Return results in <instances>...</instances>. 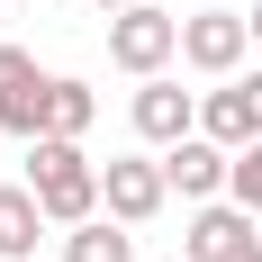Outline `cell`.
Segmentation results:
<instances>
[{
    "label": "cell",
    "mask_w": 262,
    "mask_h": 262,
    "mask_svg": "<svg viewBox=\"0 0 262 262\" xmlns=\"http://www.w3.org/2000/svg\"><path fill=\"white\" fill-rule=\"evenodd\" d=\"M27 190L46 199L54 226L100 217V163L81 154V136H36V145H27Z\"/></svg>",
    "instance_id": "obj_1"
},
{
    "label": "cell",
    "mask_w": 262,
    "mask_h": 262,
    "mask_svg": "<svg viewBox=\"0 0 262 262\" xmlns=\"http://www.w3.org/2000/svg\"><path fill=\"white\" fill-rule=\"evenodd\" d=\"M172 54H181V18H172V9L136 0V9H118V18H108V63H118V73L154 81L163 63H172Z\"/></svg>",
    "instance_id": "obj_2"
},
{
    "label": "cell",
    "mask_w": 262,
    "mask_h": 262,
    "mask_svg": "<svg viewBox=\"0 0 262 262\" xmlns=\"http://www.w3.org/2000/svg\"><path fill=\"white\" fill-rule=\"evenodd\" d=\"M46 108H54V81L36 73V54L27 46H0V127L9 136H46Z\"/></svg>",
    "instance_id": "obj_3"
},
{
    "label": "cell",
    "mask_w": 262,
    "mask_h": 262,
    "mask_svg": "<svg viewBox=\"0 0 262 262\" xmlns=\"http://www.w3.org/2000/svg\"><path fill=\"white\" fill-rule=\"evenodd\" d=\"M244 46H253V18H235V9H199V18H181V63L208 73V81L235 73Z\"/></svg>",
    "instance_id": "obj_4"
},
{
    "label": "cell",
    "mask_w": 262,
    "mask_h": 262,
    "mask_svg": "<svg viewBox=\"0 0 262 262\" xmlns=\"http://www.w3.org/2000/svg\"><path fill=\"white\" fill-rule=\"evenodd\" d=\"M163 199H172L163 163H145V154H118V163H100V208L118 217V226H145Z\"/></svg>",
    "instance_id": "obj_5"
},
{
    "label": "cell",
    "mask_w": 262,
    "mask_h": 262,
    "mask_svg": "<svg viewBox=\"0 0 262 262\" xmlns=\"http://www.w3.org/2000/svg\"><path fill=\"white\" fill-rule=\"evenodd\" d=\"M235 172V145H217V136H181V145H163V181L181 190V199H217Z\"/></svg>",
    "instance_id": "obj_6"
},
{
    "label": "cell",
    "mask_w": 262,
    "mask_h": 262,
    "mask_svg": "<svg viewBox=\"0 0 262 262\" xmlns=\"http://www.w3.org/2000/svg\"><path fill=\"white\" fill-rule=\"evenodd\" d=\"M199 136H217V145H253V136H262V73H253V81L226 73V91L199 100Z\"/></svg>",
    "instance_id": "obj_7"
},
{
    "label": "cell",
    "mask_w": 262,
    "mask_h": 262,
    "mask_svg": "<svg viewBox=\"0 0 262 262\" xmlns=\"http://www.w3.org/2000/svg\"><path fill=\"white\" fill-rule=\"evenodd\" d=\"M136 136H145V145H181V136H199V100H190L181 81H145V91H136Z\"/></svg>",
    "instance_id": "obj_8"
},
{
    "label": "cell",
    "mask_w": 262,
    "mask_h": 262,
    "mask_svg": "<svg viewBox=\"0 0 262 262\" xmlns=\"http://www.w3.org/2000/svg\"><path fill=\"white\" fill-rule=\"evenodd\" d=\"M46 226H54V217H46L36 190H27V181H0V262H27Z\"/></svg>",
    "instance_id": "obj_9"
},
{
    "label": "cell",
    "mask_w": 262,
    "mask_h": 262,
    "mask_svg": "<svg viewBox=\"0 0 262 262\" xmlns=\"http://www.w3.org/2000/svg\"><path fill=\"white\" fill-rule=\"evenodd\" d=\"M63 262H136V235L118 217H81L73 235H63Z\"/></svg>",
    "instance_id": "obj_10"
},
{
    "label": "cell",
    "mask_w": 262,
    "mask_h": 262,
    "mask_svg": "<svg viewBox=\"0 0 262 262\" xmlns=\"http://www.w3.org/2000/svg\"><path fill=\"white\" fill-rule=\"evenodd\" d=\"M235 235H253V208H199L181 244H190V262H217V253H226Z\"/></svg>",
    "instance_id": "obj_11"
},
{
    "label": "cell",
    "mask_w": 262,
    "mask_h": 262,
    "mask_svg": "<svg viewBox=\"0 0 262 262\" xmlns=\"http://www.w3.org/2000/svg\"><path fill=\"white\" fill-rule=\"evenodd\" d=\"M100 118V100H91V81H54V108H46V136H81Z\"/></svg>",
    "instance_id": "obj_12"
},
{
    "label": "cell",
    "mask_w": 262,
    "mask_h": 262,
    "mask_svg": "<svg viewBox=\"0 0 262 262\" xmlns=\"http://www.w3.org/2000/svg\"><path fill=\"white\" fill-rule=\"evenodd\" d=\"M226 190H235V208H262V136H253V145H235V172H226Z\"/></svg>",
    "instance_id": "obj_13"
},
{
    "label": "cell",
    "mask_w": 262,
    "mask_h": 262,
    "mask_svg": "<svg viewBox=\"0 0 262 262\" xmlns=\"http://www.w3.org/2000/svg\"><path fill=\"white\" fill-rule=\"evenodd\" d=\"M217 262H262V235H235V244H226Z\"/></svg>",
    "instance_id": "obj_14"
},
{
    "label": "cell",
    "mask_w": 262,
    "mask_h": 262,
    "mask_svg": "<svg viewBox=\"0 0 262 262\" xmlns=\"http://www.w3.org/2000/svg\"><path fill=\"white\" fill-rule=\"evenodd\" d=\"M91 9H108V18H118V9H136V0H91Z\"/></svg>",
    "instance_id": "obj_15"
},
{
    "label": "cell",
    "mask_w": 262,
    "mask_h": 262,
    "mask_svg": "<svg viewBox=\"0 0 262 262\" xmlns=\"http://www.w3.org/2000/svg\"><path fill=\"white\" fill-rule=\"evenodd\" d=\"M253 46H262V9H253Z\"/></svg>",
    "instance_id": "obj_16"
}]
</instances>
